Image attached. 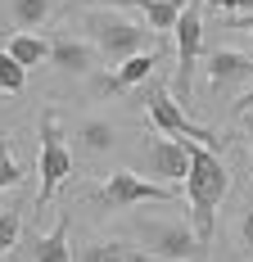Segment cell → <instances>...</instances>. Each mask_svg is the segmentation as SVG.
Instances as JSON below:
<instances>
[{
    "label": "cell",
    "instance_id": "1",
    "mask_svg": "<svg viewBox=\"0 0 253 262\" xmlns=\"http://www.w3.org/2000/svg\"><path fill=\"white\" fill-rule=\"evenodd\" d=\"M230 190V172L226 163L203 149V145H190V172H185V208H190V231L199 235L203 249H213V235H217V208Z\"/></svg>",
    "mask_w": 253,
    "mask_h": 262
},
{
    "label": "cell",
    "instance_id": "2",
    "mask_svg": "<svg viewBox=\"0 0 253 262\" xmlns=\"http://www.w3.org/2000/svg\"><path fill=\"white\" fill-rule=\"evenodd\" d=\"M86 41H91L95 54H100L104 63H113V68H122L126 59L154 50V32L145 23L122 18L118 9H95V14H86Z\"/></svg>",
    "mask_w": 253,
    "mask_h": 262
},
{
    "label": "cell",
    "instance_id": "3",
    "mask_svg": "<svg viewBox=\"0 0 253 262\" xmlns=\"http://www.w3.org/2000/svg\"><path fill=\"white\" fill-rule=\"evenodd\" d=\"M136 249H145L150 262H208V249L190 231V217H136Z\"/></svg>",
    "mask_w": 253,
    "mask_h": 262
},
{
    "label": "cell",
    "instance_id": "4",
    "mask_svg": "<svg viewBox=\"0 0 253 262\" xmlns=\"http://www.w3.org/2000/svg\"><path fill=\"white\" fill-rule=\"evenodd\" d=\"M41 136H36V177H41V185H36V208H50L54 190L73 177V149H68V136H64V127H59V118H54V108H41Z\"/></svg>",
    "mask_w": 253,
    "mask_h": 262
},
{
    "label": "cell",
    "instance_id": "5",
    "mask_svg": "<svg viewBox=\"0 0 253 262\" xmlns=\"http://www.w3.org/2000/svg\"><path fill=\"white\" fill-rule=\"evenodd\" d=\"M145 104H150V127L163 131L167 140H177V145H203V149H213L217 154V131L199 127V122H190L185 118V108L172 100V91H167V81H145Z\"/></svg>",
    "mask_w": 253,
    "mask_h": 262
},
{
    "label": "cell",
    "instance_id": "6",
    "mask_svg": "<svg viewBox=\"0 0 253 262\" xmlns=\"http://www.w3.org/2000/svg\"><path fill=\"white\" fill-rule=\"evenodd\" d=\"M163 199H177L167 185H154L150 177H136L131 167H118L100 181V190H91V208L100 212H118V208H136V204H163Z\"/></svg>",
    "mask_w": 253,
    "mask_h": 262
},
{
    "label": "cell",
    "instance_id": "7",
    "mask_svg": "<svg viewBox=\"0 0 253 262\" xmlns=\"http://www.w3.org/2000/svg\"><path fill=\"white\" fill-rule=\"evenodd\" d=\"M172 32H177V77L167 81V91H172L177 104H190L195 68H199V59H203V18H199V5H185Z\"/></svg>",
    "mask_w": 253,
    "mask_h": 262
},
{
    "label": "cell",
    "instance_id": "8",
    "mask_svg": "<svg viewBox=\"0 0 253 262\" xmlns=\"http://www.w3.org/2000/svg\"><path fill=\"white\" fill-rule=\"evenodd\" d=\"M140 167L150 172L154 185L185 181V172H190V145H177V140H167L163 131L150 127L140 136Z\"/></svg>",
    "mask_w": 253,
    "mask_h": 262
},
{
    "label": "cell",
    "instance_id": "9",
    "mask_svg": "<svg viewBox=\"0 0 253 262\" xmlns=\"http://www.w3.org/2000/svg\"><path fill=\"white\" fill-rule=\"evenodd\" d=\"M50 63L59 77L68 81H91L95 73H100V54H95V46L86 41V36H73V32H59V36H50Z\"/></svg>",
    "mask_w": 253,
    "mask_h": 262
},
{
    "label": "cell",
    "instance_id": "10",
    "mask_svg": "<svg viewBox=\"0 0 253 262\" xmlns=\"http://www.w3.org/2000/svg\"><path fill=\"white\" fill-rule=\"evenodd\" d=\"M203 63V81L208 91H240L253 81V54L249 50H230V46H217L199 59Z\"/></svg>",
    "mask_w": 253,
    "mask_h": 262
},
{
    "label": "cell",
    "instance_id": "11",
    "mask_svg": "<svg viewBox=\"0 0 253 262\" xmlns=\"http://www.w3.org/2000/svg\"><path fill=\"white\" fill-rule=\"evenodd\" d=\"M64 136H68V149L77 145V154H86V158H109L113 145H118V131L104 118H86L77 127H64Z\"/></svg>",
    "mask_w": 253,
    "mask_h": 262
},
{
    "label": "cell",
    "instance_id": "12",
    "mask_svg": "<svg viewBox=\"0 0 253 262\" xmlns=\"http://www.w3.org/2000/svg\"><path fill=\"white\" fill-rule=\"evenodd\" d=\"M73 262H150V253L131 239H86L73 249Z\"/></svg>",
    "mask_w": 253,
    "mask_h": 262
},
{
    "label": "cell",
    "instance_id": "13",
    "mask_svg": "<svg viewBox=\"0 0 253 262\" xmlns=\"http://www.w3.org/2000/svg\"><path fill=\"white\" fill-rule=\"evenodd\" d=\"M113 9H140L145 18H150V32H172L181 18V9L190 5V0H109Z\"/></svg>",
    "mask_w": 253,
    "mask_h": 262
},
{
    "label": "cell",
    "instance_id": "14",
    "mask_svg": "<svg viewBox=\"0 0 253 262\" xmlns=\"http://www.w3.org/2000/svg\"><path fill=\"white\" fill-rule=\"evenodd\" d=\"M5 54L18 63V68H41L50 59V36H36V32H14L5 41Z\"/></svg>",
    "mask_w": 253,
    "mask_h": 262
},
{
    "label": "cell",
    "instance_id": "15",
    "mask_svg": "<svg viewBox=\"0 0 253 262\" xmlns=\"http://www.w3.org/2000/svg\"><path fill=\"white\" fill-rule=\"evenodd\" d=\"M32 258L36 262H73V244H68V212H59V222H54V231L32 244Z\"/></svg>",
    "mask_w": 253,
    "mask_h": 262
},
{
    "label": "cell",
    "instance_id": "16",
    "mask_svg": "<svg viewBox=\"0 0 253 262\" xmlns=\"http://www.w3.org/2000/svg\"><path fill=\"white\" fill-rule=\"evenodd\" d=\"M158 46L154 50H145V54H136V59H126L122 68H113V91L122 95V91H131V86H145V81L154 77V63H158Z\"/></svg>",
    "mask_w": 253,
    "mask_h": 262
},
{
    "label": "cell",
    "instance_id": "17",
    "mask_svg": "<svg viewBox=\"0 0 253 262\" xmlns=\"http://www.w3.org/2000/svg\"><path fill=\"white\" fill-rule=\"evenodd\" d=\"M54 9V0H14L9 5V23L18 27V32H32V27H41V18Z\"/></svg>",
    "mask_w": 253,
    "mask_h": 262
},
{
    "label": "cell",
    "instance_id": "18",
    "mask_svg": "<svg viewBox=\"0 0 253 262\" xmlns=\"http://www.w3.org/2000/svg\"><path fill=\"white\" fill-rule=\"evenodd\" d=\"M18 235H23V208L9 204V208H0V258L18 244Z\"/></svg>",
    "mask_w": 253,
    "mask_h": 262
},
{
    "label": "cell",
    "instance_id": "19",
    "mask_svg": "<svg viewBox=\"0 0 253 262\" xmlns=\"http://www.w3.org/2000/svg\"><path fill=\"white\" fill-rule=\"evenodd\" d=\"M23 81H27V68H18L9 54L0 50V91H5V95H18V91H23Z\"/></svg>",
    "mask_w": 253,
    "mask_h": 262
},
{
    "label": "cell",
    "instance_id": "20",
    "mask_svg": "<svg viewBox=\"0 0 253 262\" xmlns=\"http://www.w3.org/2000/svg\"><path fill=\"white\" fill-rule=\"evenodd\" d=\"M23 181V163L14 158V149L0 140V190H14V185Z\"/></svg>",
    "mask_w": 253,
    "mask_h": 262
},
{
    "label": "cell",
    "instance_id": "21",
    "mask_svg": "<svg viewBox=\"0 0 253 262\" xmlns=\"http://www.w3.org/2000/svg\"><path fill=\"white\" fill-rule=\"evenodd\" d=\"M208 5L222 9V14H230V18H235V14H253V0H208Z\"/></svg>",
    "mask_w": 253,
    "mask_h": 262
},
{
    "label": "cell",
    "instance_id": "22",
    "mask_svg": "<svg viewBox=\"0 0 253 262\" xmlns=\"http://www.w3.org/2000/svg\"><path fill=\"white\" fill-rule=\"evenodd\" d=\"M240 239H244V249H253V204L244 208V217H240Z\"/></svg>",
    "mask_w": 253,
    "mask_h": 262
},
{
    "label": "cell",
    "instance_id": "23",
    "mask_svg": "<svg viewBox=\"0 0 253 262\" xmlns=\"http://www.w3.org/2000/svg\"><path fill=\"white\" fill-rule=\"evenodd\" d=\"M226 27H240V32H249L253 36V14H235V18H222Z\"/></svg>",
    "mask_w": 253,
    "mask_h": 262
},
{
    "label": "cell",
    "instance_id": "24",
    "mask_svg": "<svg viewBox=\"0 0 253 262\" xmlns=\"http://www.w3.org/2000/svg\"><path fill=\"white\" fill-rule=\"evenodd\" d=\"M249 108H253V91H244V95L235 100V113H249Z\"/></svg>",
    "mask_w": 253,
    "mask_h": 262
},
{
    "label": "cell",
    "instance_id": "25",
    "mask_svg": "<svg viewBox=\"0 0 253 262\" xmlns=\"http://www.w3.org/2000/svg\"><path fill=\"white\" fill-rule=\"evenodd\" d=\"M249 149H253V127H249Z\"/></svg>",
    "mask_w": 253,
    "mask_h": 262
}]
</instances>
